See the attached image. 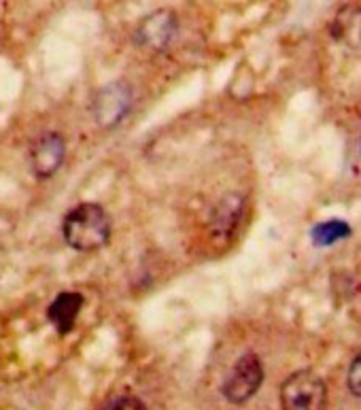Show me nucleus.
Masks as SVG:
<instances>
[{
	"instance_id": "nucleus-8",
	"label": "nucleus",
	"mask_w": 361,
	"mask_h": 410,
	"mask_svg": "<svg viewBox=\"0 0 361 410\" xmlns=\"http://www.w3.org/2000/svg\"><path fill=\"white\" fill-rule=\"evenodd\" d=\"M83 296L79 291H62L47 309V319L51 321V326L58 329L60 336H66L71 334L75 326H77V319H79V313L83 309Z\"/></svg>"
},
{
	"instance_id": "nucleus-2",
	"label": "nucleus",
	"mask_w": 361,
	"mask_h": 410,
	"mask_svg": "<svg viewBox=\"0 0 361 410\" xmlns=\"http://www.w3.org/2000/svg\"><path fill=\"white\" fill-rule=\"evenodd\" d=\"M134 104V89L128 81H111L102 85L91 100V115L98 128H117Z\"/></svg>"
},
{
	"instance_id": "nucleus-3",
	"label": "nucleus",
	"mask_w": 361,
	"mask_h": 410,
	"mask_svg": "<svg viewBox=\"0 0 361 410\" xmlns=\"http://www.w3.org/2000/svg\"><path fill=\"white\" fill-rule=\"evenodd\" d=\"M280 404L287 410H317L327 404V387L312 370H298L280 385Z\"/></svg>"
},
{
	"instance_id": "nucleus-6",
	"label": "nucleus",
	"mask_w": 361,
	"mask_h": 410,
	"mask_svg": "<svg viewBox=\"0 0 361 410\" xmlns=\"http://www.w3.org/2000/svg\"><path fill=\"white\" fill-rule=\"evenodd\" d=\"M66 158V141L58 132H43L30 147V166L34 176H54Z\"/></svg>"
},
{
	"instance_id": "nucleus-5",
	"label": "nucleus",
	"mask_w": 361,
	"mask_h": 410,
	"mask_svg": "<svg viewBox=\"0 0 361 410\" xmlns=\"http://www.w3.org/2000/svg\"><path fill=\"white\" fill-rule=\"evenodd\" d=\"M177 34H179L177 13L171 9H158L141 19V24L134 30V43L136 47L149 54H162L173 45Z\"/></svg>"
},
{
	"instance_id": "nucleus-10",
	"label": "nucleus",
	"mask_w": 361,
	"mask_h": 410,
	"mask_svg": "<svg viewBox=\"0 0 361 410\" xmlns=\"http://www.w3.org/2000/svg\"><path fill=\"white\" fill-rule=\"evenodd\" d=\"M347 387H349V391H351L355 398H360L361 400V351L355 355V359H353L351 368H349Z\"/></svg>"
},
{
	"instance_id": "nucleus-1",
	"label": "nucleus",
	"mask_w": 361,
	"mask_h": 410,
	"mask_svg": "<svg viewBox=\"0 0 361 410\" xmlns=\"http://www.w3.org/2000/svg\"><path fill=\"white\" fill-rule=\"evenodd\" d=\"M111 215L98 202H79L62 221V236L66 245L79 253H93L111 241Z\"/></svg>"
},
{
	"instance_id": "nucleus-11",
	"label": "nucleus",
	"mask_w": 361,
	"mask_h": 410,
	"mask_svg": "<svg viewBox=\"0 0 361 410\" xmlns=\"http://www.w3.org/2000/svg\"><path fill=\"white\" fill-rule=\"evenodd\" d=\"M106 409H147V404L134 396H117L106 402Z\"/></svg>"
},
{
	"instance_id": "nucleus-4",
	"label": "nucleus",
	"mask_w": 361,
	"mask_h": 410,
	"mask_svg": "<svg viewBox=\"0 0 361 410\" xmlns=\"http://www.w3.org/2000/svg\"><path fill=\"white\" fill-rule=\"evenodd\" d=\"M264 366L255 353H245L234 368L230 370L228 379L223 381V398L230 404H245L249 402L264 383Z\"/></svg>"
},
{
	"instance_id": "nucleus-7",
	"label": "nucleus",
	"mask_w": 361,
	"mask_h": 410,
	"mask_svg": "<svg viewBox=\"0 0 361 410\" xmlns=\"http://www.w3.org/2000/svg\"><path fill=\"white\" fill-rule=\"evenodd\" d=\"M243 213H245V198L238 196V194H228L223 196L213 215H210V234L213 239L217 241H228L234 236L240 219H243Z\"/></svg>"
},
{
	"instance_id": "nucleus-9",
	"label": "nucleus",
	"mask_w": 361,
	"mask_h": 410,
	"mask_svg": "<svg viewBox=\"0 0 361 410\" xmlns=\"http://www.w3.org/2000/svg\"><path fill=\"white\" fill-rule=\"evenodd\" d=\"M347 236H351V226L345 219H327L310 230V239L315 246H332Z\"/></svg>"
}]
</instances>
